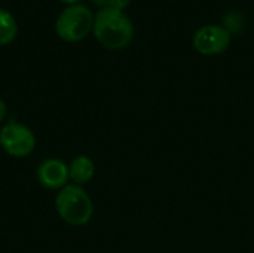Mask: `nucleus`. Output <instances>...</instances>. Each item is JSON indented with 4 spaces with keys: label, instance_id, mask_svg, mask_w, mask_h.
<instances>
[{
    "label": "nucleus",
    "instance_id": "f257e3e1",
    "mask_svg": "<svg viewBox=\"0 0 254 253\" xmlns=\"http://www.w3.org/2000/svg\"><path fill=\"white\" fill-rule=\"evenodd\" d=\"M92 33L107 49H124L134 39V24L124 10L101 7L94 15Z\"/></svg>",
    "mask_w": 254,
    "mask_h": 253
},
{
    "label": "nucleus",
    "instance_id": "f03ea898",
    "mask_svg": "<svg viewBox=\"0 0 254 253\" xmlns=\"http://www.w3.org/2000/svg\"><path fill=\"white\" fill-rule=\"evenodd\" d=\"M60 218L73 227L86 225L94 215V204L88 192L79 185H65L55 197Z\"/></svg>",
    "mask_w": 254,
    "mask_h": 253
},
{
    "label": "nucleus",
    "instance_id": "7ed1b4c3",
    "mask_svg": "<svg viewBox=\"0 0 254 253\" xmlns=\"http://www.w3.org/2000/svg\"><path fill=\"white\" fill-rule=\"evenodd\" d=\"M94 12L82 3L64 7L55 19V31L64 42H80L91 31L94 25Z\"/></svg>",
    "mask_w": 254,
    "mask_h": 253
},
{
    "label": "nucleus",
    "instance_id": "20e7f679",
    "mask_svg": "<svg viewBox=\"0 0 254 253\" xmlns=\"http://www.w3.org/2000/svg\"><path fill=\"white\" fill-rule=\"evenodd\" d=\"M0 146L13 158L28 157L36 148V136L30 127L10 121L0 130Z\"/></svg>",
    "mask_w": 254,
    "mask_h": 253
},
{
    "label": "nucleus",
    "instance_id": "39448f33",
    "mask_svg": "<svg viewBox=\"0 0 254 253\" xmlns=\"http://www.w3.org/2000/svg\"><path fill=\"white\" fill-rule=\"evenodd\" d=\"M231 31L219 24H205L199 27L193 37V48L202 55H219L231 46Z\"/></svg>",
    "mask_w": 254,
    "mask_h": 253
},
{
    "label": "nucleus",
    "instance_id": "423d86ee",
    "mask_svg": "<svg viewBox=\"0 0 254 253\" xmlns=\"http://www.w3.org/2000/svg\"><path fill=\"white\" fill-rule=\"evenodd\" d=\"M70 179L68 166L58 158H48L37 167V180L43 188L61 189Z\"/></svg>",
    "mask_w": 254,
    "mask_h": 253
},
{
    "label": "nucleus",
    "instance_id": "0eeeda50",
    "mask_svg": "<svg viewBox=\"0 0 254 253\" xmlns=\"http://www.w3.org/2000/svg\"><path fill=\"white\" fill-rule=\"evenodd\" d=\"M68 171H70V179L73 180V183L82 186V185L88 183L94 177V174H95V164H94V161L89 157L77 155L70 163Z\"/></svg>",
    "mask_w": 254,
    "mask_h": 253
},
{
    "label": "nucleus",
    "instance_id": "6e6552de",
    "mask_svg": "<svg viewBox=\"0 0 254 253\" xmlns=\"http://www.w3.org/2000/svg\"><path fill=\"white\" fill-rule=\"evenodd\" d=\"M16 33L18 24L15 16L9 10L0 7V46L12 43L16 37Z\"/></svg>",
    "mask_w": 254,
    "mask_h": 253
},
{
    "label": "nucleus",
    "instance_id": "1a4fd4ad",
    "mask_svg": "<svg viewBox=\"0 0 254 253\" xmlns=\"http://www.w3.org/2000/svg\"><path fill=\"white\" fill-rule=\"evenodd\" d=\"M131 0H109V4L107 7H112V9H118V10H124L129 6Z\"/></svg>",
    "mask_w": 254,
    "mask_h": 253
},
{
    "label": "nucleus",
    "instance_id": "9d476101",
    "mask_svg": "<svg viewBox=\"0 0 254 253\" xmlns=\"http://www.w3.org/2000/svg\"><path fill=\"white\" fill-rule=\"evenodd\" d=\"M6 113H7V106H6L4 100H1V98H0V122H3V121H4Z\"/></svg>",
    "mask_w": 254,
    "mask_h": 253
},
{
    "label": "nucleus",
    "instance_id": "9b49d317",
    "mask_svg": "<svg viewBox=\"0 0 254 253\" xmlns=\"http://www.w3.org/2000/svg\"><path fill=\"white\" fill-rule=\"evenodd\" d=\"M95 6H98L100 9L101 7H107V4H109V0H91Z\"/></svg>",
    "mask_w": 254,
    "mask_h": 253
},
{
    "label": "nucleus",
    "instance_id": "f8f14e48",
    "mask_svg": "<svg viewBox=\"0 0 254 253\" xmlns=\"http://www.w3.org/2000/svg\"><path fill=\"white\" fill-rule=\"evenodd\" d=\"M60 1H63V3H65V4H68V6H70V4H77L80 0H60Z\"/></svg>",
    "mask_w": 254,
    "mask_h": 253
}]
</instances>
